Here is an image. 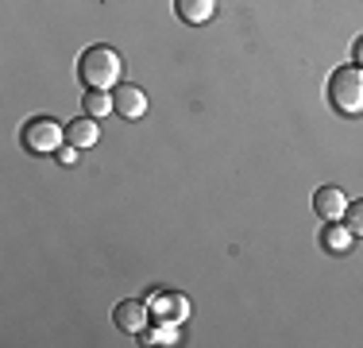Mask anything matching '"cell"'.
<instances>
[{"label": "cell", "instance_id": "6da1fadb", "mask_svg": "<svg viewBox=\"0 0 363 348\" xmlns=\"http://www.w3.org/2000/svg\"><path fill=\"white\" fill-rule=\"evenodd\" d=\"M120 74H124V58L116 55L112 47H89L77 62V77H82L85 89H116L120 85Z\"/></svg>", "mask_w": 363, "mask_h": 348}, {"label": "cell", "instance_id": "7a4b0ae2", "mask_svg": "<svg viewBox=\"0 0 363 348\" xmlns=\"http://www.w3.org/2000/svg\"><path fill=\"white\" fill-rule=\"evenodd\" d=\"M328 104L344 116H363V70L340 66L328 77Z\"/></svg>", "mask_w": 363, "mask_h": 348}, {"label": "cell", "instance_id": "3957f363", "mask_svg": "<svg viewBox=\"0 0 363 348\" xmlns=\"http://www.w3.org/2000/svg\"><path fill=\"white\" fill-rule=\"evenodd\" d=\"M20 143L28 147L31 155H58L66 143V124H58V120H50V116H35V120L23 124Z\"/></svg>", "mask_w": 363, "mask_h": 348}, {"label": "cell", "instance_id": "277c9868", "mask_svg": "<svg viewBox=\"0 0 363 348\" xmlns=\"http://www.w3.org/2000/svg\"><path fill=\"white\" fill-rule=\"evenodd\" d=\"M112 321H116V329H124V333L143 337L147 333V321H151V306H147V302L128 298V302H120V306L112 310Z\"/></svg>", "mask_w": 363, "mask_h": 348}, {"label": "cell", "instance_id": "5b68a950", "mask_svg": "<svg viewBox=\"0 0 363 348\" xmlns=\"http://www.w3.org/2000/svg\"><path fill=\"white\" fill-rule=\"evenodd\" d=\"M147 306H151V317L159 321H186L189 317V298L186 294H151L147 298Z\"/></svg>", "mask_w": 363, "mask_h": 348}, {"label": "cell", "instance_id": "8992f818", "mask_svg": "<svg viewBox=\"0 0 363 348\" xmlns=\"http://www.w3.org/2000/svg\"><path fill=\"white\" fill-rule=\"evenodd\" d=\"M313 209H317V217H325V221H344V213H348V197H344L340 186H321L313 194Z\"/></svg>", "mask_w": 363, "mask_h": 348}, {"label": "cell", "instance_id": "52a82bcc", "mask_svg": "<svg viewBox=\"0 0 363 348\" xmlns=\"http://www.w3.org/2000/svg\"><path fill=\"white\" fill-rule=\"evenodd\" d=\"M116 112L124 120H143L147 116V93L140 85H116Z\"/></svg>", "mask_w": 363, "mask_h": 348}, {"label": "cell", "instance_id": "ba28073f", "mask_svg": "<svg viewBox=\"0 0 363 348\" xmlns=\"http://www.w3.org/2000/svg\"><path fill=\"white\" fill-rule=\"evenodd\" d=\"M174 12H178L182 23L201 28V23H209L213 16H217V0H174Z\"/></svg>", "mask_w": 363, "mask_h": 348}, {"label": "cell", "instance_id": "9c48e42d", "mask_svg": "<svg viewBox=\"0 0 363 348\" xmlns=\"http://www.w3.org/2000/svg\"><path fill=\"white\" fill-rule=\"evenodd\" d=\"M101 139V128L93 116H82V120H70L66 124V143H74L77 151H85V147H93Z\"/></svg>", "mask_w": 363, "mask_h": 348}, {"label": "cell", "instance_id": "30bf717a", "mask_svg": "<svg viewBox=\"0 0 363 348\" xmlns=\"http://www.w3.org/2000/svg\"><path fill=\"white\" fill-rule=\"evenodd\" d=\"M352 240H356V232L348 229V221H325V232H321L325 251H336V256H344V251L352 248Z\"/></svg>", "mask_w": 363, "mask_h": 348}, {"label": "cell", "instance_id": "8fae6325", "mask_svg": "<svg viewBox=\"0 0 363 348\" xmlns=\"http://www.w3.org/2000/svg\"><path fill=\"white\" fill-rule=\"evenodd\" d=\"M82 104H85V116H93V120H101V116H108V112H116V101H112L108 93H101V89L85 93Z\"/></svg>", "mask_w": 363, "mask_h": 348}, {"label": "cell", "instance_id": "7c38bea8", "mask_svg": "<svg viewBox=\"0 0 363 348\" xmlns=\"http://www.w3.org/2000/svg\"><path fill=\"white\" fill-rule=\"evenodd\" d=\"M147 344H178L182 333H178V321H162L159 329H147Z\"/></svg>", "mask_w": 363, "mask_h": 348}, {"label": "cell", "instance_id": "4fadbf2b", "mask_svg": "<svg viewBox=\"0 0 363 348\" xmlns=\"http://www.w3.org/2000/svg\"><path fill=\"white\" fill-rule=\"evenodd\" d=\"M344 221H348V229L356 232V236H363V202H352L348 213H344Z\"/></svg>", "mask_w": 363, "mask_h": 348}, {"label": "cell", "instance_id": "5bb4252c", "mask_svg": "<svg viewBox=\"0 0 363 348\" xmlns=\"http://www.w3.org/2000/svg\"><path fill=\"white\" fill-rule=\"evenodd\" d=\"M74 159H77V147H74V143H62V151H58V163H66V167H70Z\"/></svg>", "mask_w": 363, "mask_h": 348}, {"label": "cell", "instance_id": "9a60e30c", "mask_svg": "<svg viewBox=\"0 0 363 348\" xmlns=\"http://www.w3.org/2000/svg\"><path fill=\"white\" fill-rule=\"evenodd\" d=\"M352 62L363 70V39H356V47H352Z\"/></svg>", "mask_w": 363, "mask_h": 348}]
</instances>
